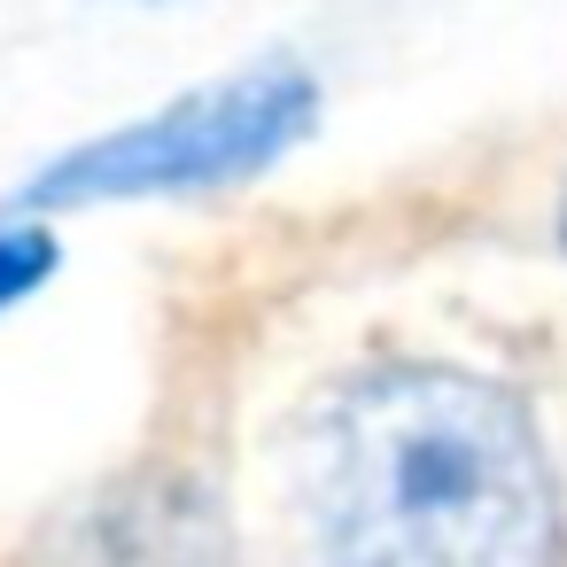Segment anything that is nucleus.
Masks as SVG:
<instances>
[{"label": "nucleus", "instance_id": "1", "mask_svg": "<svg viewBox=\"0 0 567 567\" xmlns=\"http://www.w3.org/2000/svg\"><path fill=\"white\" fill-rule=\"evenodd\" d=\"M319 567H551L559 497L528 412L435 358L365 365L296 435Z\"/></svg>", "mask_w": 567, "mask_h": 567}, {"label": "nucleus", "instance_id": "2", "mask_svg": "<svg viewBox=\"0 0 567 567\" xmlns=\"http://www.w3.org/2000/svg\"><path fill=\"white\" fill-rule=\"evenodd\" d=\"M319 110V86L296 63H257L241 79L195 86L172 110L71 148L32 179L24 203L40 210H79V203H141V195H203V187H241L265 164H280Z\"/></svg>", "mask_w": 567, "mask_h": 567}, {"label": "nucleus", "instance_id": "3", "mask_svg": "<svg viewBox=\"0 0 567 567\" xmlns=\"http://www.w3.org/2000/svg\"><path fill=\"white\" fill-rule=\"evenodd\" d=\"M164 544H187V497H141L117 489L86 513V528L71 536V567H203V551L164 559Z\"/></svg>", "mask_w": 567, "mask_h": 567}, {"label": "nucleus", "instance_id": "4", "mask_svg": "<svg viewBox=\"0 0 567 567\" xmlns=\"http://www.w3.org/2000/svg\"><path fill=\"white\" fill-rule=\"evenodd\" d=\"M48 272H55V241L40 226H0V311L24 303Z\"/></svg>", "mask_w": 567, "mask_h": 567}]
</instances>
